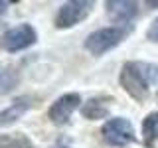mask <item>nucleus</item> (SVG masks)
Listing matches in <instances>:
<instances>
[{"instance_id": "f257e3e1", "label": "nucleus", "mask_w": 158, "mask_h": 148, "mask_svg": "<svg viewBox=\"0 0 158 148\" xmlns=\"http://www.w3.org/2000/svg\"><path fill=\"white\" fill-rule=\"evenodd\" d=\"M156 77V67L148 63H125L121 71V85L123 89L136 101H144L148 97V87Z\"/></svg>"}, {"instance_id": "f03ea898", "label": "nucleus", "mask_w": 158, "mask_h": 148, "mask_svg": "<svg viewBox=\"0 0 158 148\" xmlns=\"http://www.w3.org/2000/svg\"><path fill=\"white\" fill-rule=\"evenodd\" d=\"M101 134H103V140H105L107 144L118 146V148L135 142V128H132V122L128 121V118H123V117L107 121L101 128Z\"/></svg>"}, {"instance_id": "7ed1b4c3", "label": "nucleus", "mask_w": 158, "mask_h": 148, "mask_svg": "<svg viewBox=\"0 0 158 148\" xmlns=\"http://www.w3.org/2000/svg\"><path fill=\"white\" fill-rule=\"evenodd\" d=\"M36 39H38V32L32 24H20V26H14L4 32L2 39H0V46L6 51L14 53V51H22V49L34 46Z\"/></svg>"}, {"instance_id": "20e7f679", "label": "nucleus", "mask_w": 158, "mask_h": 148, "mask_svg": "<svg viewBox=\"0 0 158 148\" xmlns=\"http://www.w3.org/2000/svg\"><path fill=\"white\" fill-rule=\"evenodd\" d=\"M123 38H125V30H121V28H101L87 36L85 49L91 51L93 56H103L109 49L118 46Z\"/></svg>"}, {"instance_id": "39448f33", "label": "nucleus", "mask_w": 158, "mask_h": 148, "mask_svg": "<svg viewBox=\"0 0 158 148\" xmlns=\"http://www.w3.org/2000/svg\"><path fill=\"white\" fill-rule=\"evenodd\" d=\"M93 10V2L89 0H71V2L61 4V8L56 14V28L65 30L85 20Z\"/></svg>"}, {"instance_id": "423d86ee", "label": "nucleus", "mask_w": 158, "mask_h": 148, "mask_svg": "<svg viewBox=\"0 0 158 148\" xmlns=\"http://www.w3.org/2000/svg\"><path fill=\"white\" fill-rule=\"evenodd\" d=\"M79 103H81V95L79 93H65V95H61L49 107V111H48L49 121L53 125H65L69 121V117L73 115V111L79 107Z\"/></svg>"}, {"instance_id": "0eeeda50", "label": "nucleus", "mask_w": 158, "mask_h": 148, "mask_svg": "<svg viewBox=\"0 0 158 148\" xmlns=\"http://www.w3.org/2000/svg\"><path fill=\"white\" fill-rule=\"evenodd\" d=\"M107 14L117 22H128L131 18L136 16V2H128V0H109L105 2Z\"/></svg>"}, {"instance_id": "6e6552de", "label": "nucleus", "mask_w": 158, "mask_h": 148, "mask_svg": "<svg viewBox=\"0 0 158 148\" xmlns=\"http://www.w3.org/2000/svg\"><path fill=\"white\" fill-rule=\"evenodd\" d=\"M30 107H32V97H30V95L18 97L16 101H14L12 105L6 109V111L0 113V125L6 126V125H12V122H16L18 118H22L24 115H26Z\"/></svg>"}, {"instance_id": "1a4fd4ad", "label": "nucleus", "mask_w": 158, "mask_h": 148, "mask_svg": "<svg viewBox=\"0 0 158 148\" xmlns=\"http://www.w3.org/2000/svg\"><path fill=\"white\" fill-rule=\"evenodd\" d=\"M0 148H34V142L24 132L0 134Z\"/></svg>"}, {"instance_id": "9d476101", "label": "nucleus", "mask_w": 158, "mask_h": 148, "mask_svg": "<svg viewBox=\"0 0 158 148\" xmlns=\"http://www.w3.org/2000/svg\"><path fill=\"white\" fill-rule=\"evenodd\" d=\"M81 113H83L85 118H89V121H97V118H105L109 115V107L101 101V99H89L85 105H83Z\"/></svg>"}, {"instance_id": "9b49d317", "label": "nucleus", "mask_w": 158, "mask_h": 148, "mask_svg": "<svg viewBox=\"0 0 158 148\" xmlns=\"http://www.w3.org/2000/svg\"><path fill=\"white\" fill-rule=\"evenodd\" d=\"M142 134H144V144L154 146L158 138V113H150L144 121H142Z\"/></svg>"}, {"instance_id": "f8f14e48", "label": "nucleus", "mask_w": 158, "mask_h": 148, "mask_svg": "<svg viewBox=\"0 0 158 148\" xmlns=\"http://www.w3.org/2000/svg\"><path fill=\"white\" fill-rule=\"evenodd\" d=\"M146 39H150V42H158V18L150 24V28L146 30Z\"/></svg>"}, {"instance_id": "ddd939ff", "label": "nucleus", "mask_w": 158, "mask_h": 148, "mask_svg": "<svg viewBox=\"0 0 158 148\" xmlns=\"http://www.w3.org/2000/svg\"><path fill=\"white\" fill-rule=\"evenodd\" d=\"M8 85V71L4 65H0V87H6Z\"/></svg>"}, {"instance_id": "4468645a", "label": "nucleus", "mask_w": 158, "mask_h": 148, "mask_svg": "<svg viewBox=\"0 0 158 148\" xmlns=\"http://www.w3.org/2000/svg\"><path fill=\"white\" fill-rule=\"evenodd\" d=\"M8 4L10 2H2V0H0V16H2L4 12H6V8H8Z\"/></svg>"}, {"instance_id": "2eb2a0df", "label": "nucleus", "mask_w": 158, "mask_h": 148, "mask_svg": "<svg viewBox=\"0 0 158 148\" xmlns=\"http://www.w3.org/2000/svg\"><path fill=\"white\" fill-rule=\"evenodd\" d=\"M53 148H69V146H63V144H56Z\"/></svg>"}]
</instances>
